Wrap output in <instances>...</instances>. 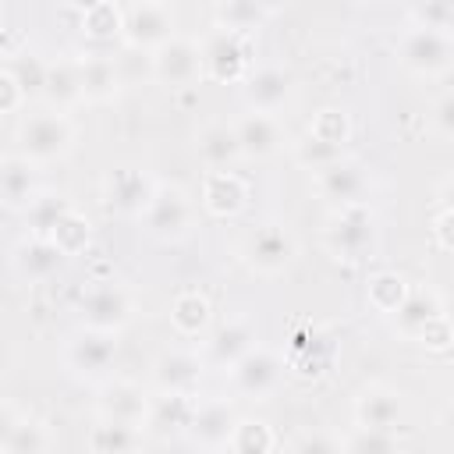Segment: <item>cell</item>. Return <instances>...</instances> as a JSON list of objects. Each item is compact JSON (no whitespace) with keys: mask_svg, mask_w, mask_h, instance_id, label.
I'll return each instance as SVG.
<instances>
[{"mask_svg":"<svg viewBox=\"0 0 454 454\" xmlns=\"http://www.w3.org/2000/svg\"><path fill=\"white\" fill-rule=\"evenodd\" d=\"M11 149L35 167L60 163L78 149V121L71 114L50 110V106H32L18 117Z\"/></svg>","mask_w":454,"mask_h":454,"instance_id":"1","label":"cell"},{"mask_svg":"<svg viewBox=\"0 0 454 454\" xmlns=\"http://www.w3.org/2000/svg\"><path fill=\"white\" fill-rule=\"evenodd\" d=\"M323 248L330 259L358 266L376 255L380 248V216L372 206H348V209H330L323 220Z\"/></svg>","mask_w":454,"mask_h":454,"instance_id":"2","label":"cell"},{"mask_svg":"<svg viewBox=\"0 0 454 454\" xmlns=\"http://www.w3.org/2000/svg\"><path fill=\"white\" fill-rule=\"evenodd\" d=\"M74 316H78V326H85V330H99V333L121 337L138 316V294H135L131 284H124L117 277L92 280L78 294Z\"/></svg>","mask_w":454,"mask_h":454,"instance_id":"3","label":"cell"},{"mask_svg":"<svg viewBox=\"0 0 454 454\" xmlns=\"http://www.w3.org/2000/svg\"><path fill=\"white\" fill-rule=\"evenodd\" d=\"M397 64L422 82H436L454 67V32L447 28H426V25H404L397 35Z\"/></svg>","mask_w":454,"mask_h":454,"instance_id":"4","label":"cell"},{"mask_svg":"<svg viewBox=\"0 0 454 454\" xmlns=\"http://www.w3.org/2000/svg\"><path fill=\"white\" fill-rule=\"evenodd\" d=\"M195 220H199L195 195L177 181H160V192H156V199L149 202V209H145V216L138 223L153 241L181 245L184 238H192Z\"/></svg>","mask_w":454,"mask_h":454,"instance_id":"5","label":"cell"},{"mask_svg":"<svg viewBox=\"0 0 454 454\" xmlns=\"http://www.w3.org/2000/svg\"><path fill=\"white\" fill-rule=\"evenodd\" d=\"M238 255H241V262L255 277H280V273H287L298 262L301 241H298V234L287 223L266 220V223H259V227H252L245 234Z\"/></svg>","mask_w":454,"mask_h":454,"instance_id":"6","label":"cell"},{"mask_svg":"<svg viewBox=\"0 0 454 454\" xmlns=\"http://www.w3.org/2000/svg\"><path fill=\"white\" fill-rule=\"evenodd\" d=\"M117 351H121V344H117L114 333L74 326L60 344V362H64L67 376H74L78 383H96L99 387L114 376Z\"/></svg>","mask_w":454,"mask_h":454,"instance_id":"7","label":"cell"},{"mask_svg":"<svg viewBox=\"0 0 454 454\" xmlns=\"http://www.w3.org/2000/svg\"><path fill=\"white\" fill-rule=\"evenodd\" d=\"M160 192V181L142 167V163H114L103 177H99V199L103 206L114 213V216H124V220H142L149 202L156 199Z\"/></svg>","mask_w":454,"mask_h":454,"instance_id":"8","label":"cell"},{"mask_svg":"<svg viewBox=\"0 0 454 454\" xmlns=\"http://www.w3.org/2000/svg\"><path fill=\"white\" fill-rule=\"evenodd\" d=\"M223 376H227V387H231L234 397H241V401H270V397L280 390L284 376H287V362H284V355H280L277 348L255 344V348H252L234 369H227Z\"/></svg>","mask_w":454,"mask_h":454,"instance_id":"9","label":"cell"},{"mask_svg":"<svg viewBox=\"0 0 454 454\" xmlns=\"http://www.w3.org/2000/svg\"><path fill=\"white\" fill-rule=\"evenodd\" d=\"M177 35V11L163 0H135L124 4V35L121 43L135 53H156L163 43Z\"/></svg>","mask_w":454,"mask_h":454,"instance_id":"10","label":"cell"},{"mask_svg":"<svg viewBox=\"0 0 454 454\" xmlns=\"http://www.w3.org/2000/svg\"><path fill=\"white\" fill-rule=\"evenodd\" d=\"M199 46H202V71H206L209 82L241 85L248 78V71L255 67L248 35H238V32H227V28H209L199 39Z\"/></svg>","mask_w":454,"mask_h":454,"instance_id":"11","label":"cell"},{"mask_svg":"<svg viewBox=\"0 0 454 454\" xmlns=\"http://www.w3.org/2000/svg\"><path fill=\"white\" fill-rule=\"evenodd\" d=\"M149 78L163 89H192L206 78L202 71V46L195 35L177 32L170 43H163L149 57Z\"/></svg>","mask_w":454,"mask_h":454,"instance_id":"12","label":"cell"},{"mask_svg":"<svg viewBox=\"0 0 454 454\" xmlns=\"http://www.w3.org/2000/svg\"><path fill=\"white\" fill-rule=\"evenodd\" d=\"M238 426H241V411L231 397H202L195 404V415H192L184 440L206 454H227Z\"/></svg>","mask_w":454,"mask_h":454,"instance_id":"13","label":"cell"},{"mask_svg":"<svg viewBox=\"0 0 454 454\" xmlns=\"http://www.w3.org/2000/svg\"><path fill=\"white\" fill-rule=\"evenodd\" d=\"M294 92H298V82H294V71L287 64H255L248 71V78L241 82V103L245 110H255V114H284L291 103H294Z\"/></svg>","mask_w":454,"mask_h":454,"instance_id":"14","label":"cell"},{"mask_svg":"<svg viewBox=\"0 0 454 454\" xmlns=\"http://www.w3.org/2000/svg\"><path fill=\"white\" fill-rule=\"evenodd\" d=\"M206 358L202 351L192 348H163L153 362H149V387L156 394H184L195 397L206 376Z\"/></svg>","mask_w":454,"mask_h":454,"instance_id":"15","label":"cell"},{"mask_svg":"<svg viewBox=\"0 0 454 454\" xmlns=\"http://www.w3.org/2000/svg\"><path fill=\"white\" fill-rule=\"evenodd\" d=\"M57 433L46 419L21 411L11 397L0 408V454H53Z\"/></svg>","mask_w":454,"mask_h":454,"instance_id":"16","label":"cell"},{"mask_svg":"<svg viewBox=\"0 0 454 454\" xmlns=\"http://www.w3.org/2000/svg\"><path fill=\"white\" fill-rule=\"evenodd\" d=\"M312 184H316L319 199H323L330 209L369 206V195H372V177H369L365 163L355 160V156H344V160H337L333 167L312 174Z\"/></svg>","mask_w":454,"mask_h":454,"instance_id":"17","label":"cell"},{"mask_svg":"<svg viewBox=\"0 0 454 454\" xmlns=\"http://www.w3.org/2000/svg\"><path fill=\"white\" fill-rule=\"evenodd\" d=\"M231 121H234L245 163H262V160H273L284 149H291V131H287L284 117H277V114L245 110V114H238Z\"/></svg>","mask_w":454,"mask_h":454,"instance_id":"18","label":"cell"},{"mask_svg":"<svg viewBox=\"0 0 454 454\" xmlns=\"http://www.w3.org/2000/svg\"><path fill=\"white\" fill-rule=\"evenodd\" d=\"M404 411H408V401L394 383L369 380L351 394V415H355V426H362V429L394 433L397 422L404 419Z\"/></svg>","mask_w":454,"mask_h":454,"instance_id":"19","label":"cell"},{"mask_svg":"<svg viewBox=\"0 0 454 454\" xmlns=\"http://www.w3.org/2000/svg\"><path fill=\"white\" fill-rule=\"evenodd\" d=\"M64 262H67V255L50 238H32V234H21L7 252V266H11L14 280L28 284V287L53 280L64 270Z\"/></svg>","mask_w":454,"mask_h":454,"instance_id":"20","label":"cell"},{"mask_svg":"<svg viewBox=\"0 0 454 454\" xmlns=\"http://www.w3.org/2000/svg\"><path fill=\"white\" fill-rule=\"evenodd\" d=\"M255 344H259L255 319H248V316H231V319H223L220 326L209 330V337L202 340L199 351H202V358H206L209 369L227 372V369H234Z\"/></svg>","mask_w":454,"mask_h":454,"instance_id":"21","label":"cell"},{"mask_svg":"<svg viewBox=\"0 0 454 454\" xmlns=\"http://www.w3.org/2000/svg\"><path fill=\"white\" fill-rule=\"evenodd\" d=\"M149 404H153V387H142L138 380L110 376L106 383L96 387V419H117L145 429Z\"/></svg>","mask_w":454,"mask_h":454,"instance_id":"22","label":"cell"},{"mask_svg":"<svg viewBox=\"0 0 454 454\" xmlns=\"http://www.w3.org/2000/svg\"><path fill=\"white\" fill-rule=\"evenodd\" d=\"M447 319V305H443V294L433 287V284H411V294L404 298V305L390 316L394 330L401 340H411V344H422V337Z\"/></svg>","mask_w":454,"mask_h":454,"instance_id":"23","label":"cell"},{"mask_svg":"<svg viewBox=\"0 0 454 454\" xmlns=\"http://www.w3.org/2000/svg\"><path fill=\"white\" fill-rule=\"evenodd\" d=\"M78 67H82V89H85V106H103L114 103L124 89V71L121 60L110 50H74Z\"/></svg>","mask_w":454,"mask_h":454,"instance_id":"24","label":"cell"},{"mask_svg":"<svg viewBox=\"0 0 454 454\" xmlns=\"http://www.w3.org/2000/svg\"><path fill=\"white\" fill-rule=\"evenodd\" d=\"M39 106H50V110H60V114H74L78 106H85L82 67H78V57H74V53H57V57H50Z\"/></svg>","mask_w":454,"mask_h":454,"instance_id":"25","label":"cell"},{"mask_svg":"<svg viewBox=\"0 0 454 454\" xmlns=\"http://www.w3.org/2000/svg\"><path fill=\"white\" fill-rule=\"evenodd\" d=\"M192 149H195V156H199V163L206 170H234L238 163H245L234 121H223V117L206 121L202 128H195Z\"/></svg>","mask_w":454,"mask_h":454,"instance_id":"26","label":"cell"},{"mask_svg":"<svg viewBox=\"0 0 454 454\" xmlns=\"http://www.w3.org/2000/svg\"><path fill=\"white\" fill-rule=\"evenodd\" d=\"M252 188L238 170H206L202 177V209L216 220H234L248 209Z\"/></svg>","mask_w":454,"mask_h":454,"instance_id":"27","label":"cell"},{"mask_svg":"<svg viewBox=\"0 0 454 454\" xmlns=\"http://www.w3.org/2000/svg\"><path fill=\"white\" fill-rule=\"evenodd\" d=\"M46 188L39 184V167L28 163L25 156H18L14 149L4 153L0 160V199H4V209L7 213H25Z\"/></svg>","mask_w":454,"mask_h":454,"instance_id":"28","label":"cell"},{"mask_svg":"<svg viewBox=\"0 0 454 454\" xmlns=\"http://www.w3.org/2000/svg\"><path fill=\"white\" fill-rule=\"evenodd\" d=\"M333 355H337V344H333L326 333L309 330V333H301V337H291L284 362H287V372H294V376H301V380H319V376L330 372Z\"/></svg>","mask_w":454,"mask_h":454,"instance_id":"29","label":"cell"},{"mask_svg":"<svg viewBox=\"0 0 454 454\" xmlns=\"http://www.w3.org/2000/svg\"><path fill=\"white\" fill-rule=\"evenodd\" d=\"M78 28L85 39V50H106L110 43H121L124 35V4L96 0L78 7Z\"/></svg>","mask_w":454,"mask_h":454,"instance_id":"30","label":"cell"},{"mask_svg":"<svg viewBox=\"0 0 454 454\" xmlns=\"http://www.w3.org/2000/svg\"><path fill=\"white\" fill-rule=\"evenodd\" d=\"M199 397H184V394H156L153 390V404H149V419H145V433L156 440H174L184 436L192 426Z\"/></svg>","mask_w":454,"mask_h":454,"instance_id":"31","label":"cell"},{"mask_svg":"<svg viewBox=\"0 0 454 454\" xmlns=\"http://www.w3.org/2000/svg\"><path fill=\"white\" fill-rule=\"evenodd\" d=\"M170 330L181 337V340H206L209 330H213V301L202 294V291H181L174 294L170 301Z\"/></svg>","mask_w":454,"mask_h":454,"instance_id":"32","label":"cell"},{"mask_svg":"<svg viewBox=\"0 0 454 454\" xmlns=\"http://www.w3.org/2000/svg\"><path fill=\"white\" fill-rule=\"evenodd\" d=\"M145 429L117 419H96L85 433L89 454H142L145 450Z\"/></svg>","mask_w":454,"mask_h":454,"instance_id":"33","label":"cell"},{"mask_svg":"<svg viewBox=\"0 0 454 454\" xmlns=\"http://www.w3.org/2000/svg\"><path fill=\"white\" fill-rule=\"evenodd\" d=\"M277 14H280L277 4H262V0H223V4L213 7V28L252 35V32H259Z\"/></svg>","mask_w":454,"mask_h":454,"instance_id":"34","label":"cell"},{"mask_svg":"<svg viewBox=\"0 0 454 454\" xmlns=\"http://www.w3.org/2000/svg\"><path fill=\"white\" fill-rule=\"evenodd\" d=\"M408 294H411V280L404 273H397V270H376L369 277V284H365V301L380 316H394L404 305Z\"/></svg>","mask_w":454,"mask_h":454,"instance_id":"35","label":"cell"},{"mask_svg":"<svg viewBox=\"0 0 454 454\" xmlns=\"http://www.w3.org/2000/svg\"><path fill=\"white\" fill-rule=\"evenodd\" d=\"M67 209H74L71 199H67L64 192H50V188H46V192L21 213V220H25V234H32V238H50L53 227L60 223V216H64Z\"/></svg>","mask_w":454,"mask_h":454,"instance_id":"36","label":"cell"},{"mask_svg":"<svg viewBox=\"0 0 454 454\" xmlns=\"http://www.w3.org/2000/svg\"><path fill=\"white\" fill-rule=\"evenodd\" d=\"M312 138L326 142V145H337V149H348L351 135H355V124H351V114L344 106H319L305 128Z\"/></svg>","mask_w":454,"mask_h":454,"instance_id":"37","label":"cell"},{"mask_svg":"<svg viewBox=\"0 0 454 454\" xmlns=\"http://www.w3.org/2000/svg\"><path fill=\"white\" fill-rule=\"evenodd\" d=\"M291 160L301 167V170H309V174H319V170H326V167H333L337 160H344L348 156V149H337V145H326V142H319V138H312L309 131L305 135H298V138H291Z\"/></svg>","mask_w":454,"mask_h":454,"instance_id":"38","label":"cell"},{"mask_svg":"<svg viewBox=\"0 0 454 454\" xmlns=\"http://www.w3.org/2000/svg\"><path fill=\"white\" fill-rule=\"evenodd\" d=\"M50 241H53L67 259L82 255V252L92 245V223H89V216H85L82 209H67V213L60 216V223L53 227Z\"/></svg>","mask_w":454,"mask_h":454,"instance_id":"39","label":"cell"},{"mask_svg":"<svg viewBox=\"0 0 454 454\" xmlns=\"http://www.w3.org/2000/svg\"><path fill=\"white\" fill-rule=\"evenodd\" d=\"M277 450V433L262 419H241L227 454H273Z\"/></svg>","mask_w":454,"mask_h":454,"instance_id":"40","label":"cell"},{"mask_svg":"<svg viewBox=\"0 0 454 454\" xmlns=\"http://www.w3.org/2000/svg\"><path fill=\"white\" fill-rule=\"evenodd\" d=\"M284 454H344V433L340 429H326V426H312L301 429L287 440Z\"/></svg>","mask_w":454,"mask_h":454,"instance_id":"41","label":"cell"},{"mask_svg":"<svg viewBox=\"0 0 454 454\" xmlns=\"http://www.w3.org/2000/svg\"><path fill=\"white\" fill-rule=\"evenodd\" d=\"M46 57H39V53H32V50H21L18 57H11V60H4V67L21 82V89H25V96L28 99H43V82H46Z\"/></svg>","mask_w":454,"mask_h":454,"instance_id":"42","label":"cell"},{"mask_svg":"<svg viewBox=\"0 0 454 454\" xmlns=\"http://www.w3.org/2000/svg\"><path fill=\"white\" fill-rule=\"evenodd\" d=\"M344 454H401V443L387 429L355 426L351 433H344Z\"/></svg>","mask_w":454,"mask_h":454,"instance_id":"43","label":"cell"},{"mask_svg":"<svg viewBox=\"0 0 454 454\" xmlns=\"http://www.w3.org/2000/svg\"><path fill=\"white\" fill-rule=\"evenodd\" d=\"M429 128H433V135H440L443 142H454V85L443 89V92L433 99V106H429Z\"/></svg>","mask_w":454,"mask_h":454,"instance_id":"44","label":"cell"},{"mask_svg":"<svg viewBox=\"0 0 454 454\" xmlns=\"http://www.w3.org/2000/svg\"><path fill=\"white\" fill-rule=\"evenodd\" d=\"M411 25H426V28H454V4H419L408 11Z\"/></svg>","mask_w":454,"mask_h":454,"instance_id":"45","label":"cell"},{"mask_svg":"<svg viewBox=\"0 0 454 454\" xmlns=\"http://www.w3.org/2000/svg\"><path fill=\"white\" fill-rule=\"evenodd\" d=\"M25 103H28V96H25V89H21V82L7 71V67H0V114H21L25 110Z\"/></svg>","mask_w":454,"mask_h":454,"instance_id":"46","label":"cell"},{"mask_svg":"<svg viewBox=\"0 0 454 454\" xmlns=\"http://www.w3.org/2000/svg\"><path fill=\"white\" fill-rule=\"evenodd\" d=\"M433 241L443 248V252H454V209H440L433 216Z\"/></svg>","mask_w":454,"mask_h":454,"instance_id":"47","label":"cell"},{"mask_svg":"<svg viewBox=\"0 0 454 454\" xmlns=\"http://www.w3.org/2000/svg\"><path fill=\"white\" fill-rule=\"evenodd\" d=\"M440 426H443L447 440L454 443V401H447V408H443V415H440Z\"/></svg>","mask_w":454,"mask_h":454,"instance_id":"48","label":"cell"},{"mask_svg":"<svg viewBox=\"0 0 454 454\" xmlns=\"http://www.w3.org/2000/svg\"><path fill=\"white\" fill-rule=\"evenodd\" d=\"M440 195H443V209H454V177H450V181H443Z\"/></svg>","mask_w":454,"mask_h":454,"instance_id":"49","label":"cell"},{"mask_svg":"<svg viewBox=\"0 0 454 454\" xmlns=\"http://www.w3.org/2000/svg\"><path fill=\"white\" fill-rule=\"evenodd\" d=\"M450 32H454V28H450Z\"/></svg>","mask_w":454,"mask_h":454,"instance_id":"50","label":"cell"}]
</instances>
